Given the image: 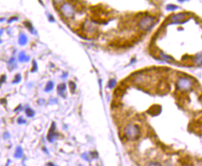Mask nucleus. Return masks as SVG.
Returning a JSON list of instances; mask_svg holds the SVG:
<instances>
[{"label":"nucleus","instance_id":"a211bd4d","mask_svg":"<svg viewBox=\"0 0 202 166\" xmlns=\"http://www.w3.org/2000/svg\"><path fill=\"white\" fill-rule=\"evenodd\" d=\"M37 69H38L37 63V62H36L35 60H33V62H32V68L31 69V72L32 73L36 72L37 70Z\"/></svg>","mask_w":202,"mask_h":166},{"label":"nucleus","instance_id":"412c9836","mask_svg":"<svg viewBox=\"0 0 202 166\" xmlns=\"http://www.w3.org/2000/svg\"><path fill=\"white\" fill-rule=\"evenodd\" d=\"M18 123L19 124H24V123H25V120L23 119L22 117H21L19 118L18 120Z\"/></svg>","mask_w":202,"mask_h":166},{"label":"nucleus","instance_id":"5701e85b","mask_svg":"<svg viewBox=\"0 0 202 166\" xmlns=\"http://www.w3.org/2000/svg\"><path fill=\"white\" fill-rule=\"evenodd\" d=\"M177 8V6H174V5H170L168 6V10H176V9Z\"/></svg>","mask_w":202,"mask_h":166},{"label":"nucleus","instance_id":"4be33fe9","mask_svg":"<svg viewBox=\"0 0 202 166\" xmlns=\"http://www.w3.org/2000/svg\"><path fill=\"white\" fill-rule=\"evenodd\" d=\"M18 19V18L17 17H12L9 19L8 22H9V23H11L12 21H17Z\"/></svg>","mask_w":202,"mask_h":166},{"label":"nucleus","instance_id":"1a4fd4ad","mask_svg":"<svg viewBox=\"0 0 202 166\" xmlns=\"http://www.w3.org/2000/svg\"><path fill=\"white\" fill-rule=\"evenodd\" d=\"M23 154V148L21 146H18L16 148L15 153H14V157L16 158H21Z\"/></svg>","mask_w":202,"mask_h":166},{"label":"nucleus","instance_id":"6e6552de","mask_svg":"<svg viewBox=\"0 0 202 166\" xmlns=\"http://www.w3.org/2000/svg\"><path fill=\"white\" fill-rule=\"evenodd\" d=\"M27 43V37L25 34L21 33L19 37V43L21 46H24L26 45Z\"/></svg>","mask_w":202,"mask_h":166},{"label":"nucleus","instance_id":"39448f33","mask_svg":"<svg viewBox=\"0 0 202 166\" xmlns=\"http://www.w3.org/2000/svg\"><path fill=\"white\" fill-rule=\"evenodd\" d=\"M55 129L56 125L55 122H53V123H51L50 128L49 130L48 134H47V139H48V141L50 143L53 142L55 140L56 138L58 137V134L56 133Z\"/></svg>","mask_w":202,"mask_h":166},{"label":"nucleus","instance_id":"a878e982","mask_svg":"<svg viewBox=\"0 0 202 166\" xmlns=\"http://www.w3.org/2000/svg\"><path fill=\"white\" fill-rule=\"evenodd\" d=\"M46 166H57V165H55L54 164L51 163H49L48 164H47Z\"/></svg>","mask_w":202,"mask_h":166},{"label":"nucleus","instance_id":"0eeeda50","mask_svg":"<svg viewBox=\"0 0 202 166\" xmlns=\"http://www.w3.org/2000/svg\"><path fill=\"white\" fill-rule=\"evenodd\" d=\"M66 89V86L64 83H62L58 86V93L60 95H61L62 97H65V91Z\"/></svg>","mask_w":202,"mask_h":166},{"label":"nucleus","instance_id":"f257e3e1","mask_svg":"<svg viewBox=\"0 0 202 166\" xmlns=\"http://www.w3.org/2000/svg\"><path fill=\"white\" fill-rule=\"evenodd\" d=\"M124 134L128 140H136L140 137V129L135 124H129L124 129Z\"/></svg>","mask_w":202,"mask_h":166},{"label":"nucleus","instance_id":"423d86ee","mask_svg":"<svg viewBox=\"0 0 202 166\" xmlns=\"http://www.w3.org/2000/svg\"><path fill=\"white\" fill-rule=\"evenodd\" d=\"M186 17V14H184V13H179V14L174 15L173 17H172L171 21L174 23H179V22L182 21Z\"/></svg>","mask_w":202,"mask_h":166},{"label":"nucleus","instance_id":"f8f14e48","mask_svg":"<svg viewBox=\"0 0 202 166\" xmlns=\"http://www.w3.org/2000/svg\"><path fill=\"white\" fill-rule=\"evenodd\" d=\"M24 25L26 27L30 32H31V33H34V27H33V25L32 24L30 23V22H28V21H26V22H24Z\"/></svg>","mask_w":202,"mask_h":166},{"label":"nucleus","instance_id":"bb28decb","mask_svg":"<svg viewBox=\"0 0 202 166\" xmlns=\"http://www.w3.org/2000/svg\"><path fill=\"white\" fill-rule=\"evenodd\" d=\"M14 58H11V60H10V64H11V63H13L14 62Z\"/></svg>","mask_w":202,"mask_h":166},{"label":"nucleus","instance_id":"4468645a","mask_svg":"<svg viewBox=\"0 0 202 166\" xmlns=\"http://www.w3.org/2000/svg\"><path fill=\"white\" fill-rule=\"evenodd\" d=\"M25 113L27 117H33L35 115V112L31 108H27L26 110H25Z\"/></svg>","mask_w":202,"mask_h":166},{"label":"nucleus","instance_id":"2eb2a0df","mask_svg":"<svg viewBox=\"0 0 202 166\" xmlns=\"http://www.w3.org/2000/svg\"><path fill=\"white\" fill-rule=\"evenodd\" d=\"M160 109H159V107H152L151 109H150V110L149 111V113H151V115H156V112L157 113V115L159 113V112H160Z\"/></svg>","mask_w":202,"mask_h":166},{"label":"nucleus","instance_id":"dca6fc26","mask_svg":"<svg viewBox=\"0 0 202 166\" xmlns=\"http://www.w3.org/2000/svg\"><path fill=\"white\" fill-rule=\"evenodd\" d=\"M21 81V76L20 74H17V75L14 77V80L12 81V83L13 84H18V83L20 82Z\"/></svg>","mask_w":202,"mask_h":166},{"label":"nucleus","instance_id":"f3484780","mask_svg":"<svg viewBox=\"0 0 202 166\" xmlns=\"http://www.w3.org/2000/svg\"><path fill=\"white\" fill-rule=\"evenodd\" d=\"M69 86H70V89L71 91V93H74V92L75 91L76 89V85L75 83L74 82H73V81H70L69 82Z\"/></svg>","mask_w":202,"mask_h":166},{"label":"nucleus","instance_id":"20e7f679","mask_svg":"<svg viewBox=\"0 0 202 166\" xmlns=\"http://www.w3.org/2000/svg\"><path fill=\"white\" fill-rule=\"evenodd\" d=\"M192 86V82L186 78H180L178 81V87L179 89L186 91L189 89Z\"/></svg>","mask_w":202,"mask_h":166},{"label":"nucleus","instance_id":"cd10ccee","mask_svg":"<svg viewBox=\"0 0 202 166\" xmlns=\"http://www.w3.org/2000/svg\"><path fill=\"white\" fill-rule=\"evenodd\" d=\"M184 166H193L192 165H190V164H187V165H185Z\"/></svg>","mask_w":202,"mask_h":166},{"label":"nucleus","instance_id":"393cba45","mask_svg":"<svg viewBox=\"0 0 202 166\" xmlns=\"http://www.w3.org/2000/svg\"><path fill=\"white\" fill-rule=\"evenodd\" d=\"M49 21H50V22H54V21H55V19H54V18H53V17L52 16H51V15L49 16Z\"/></svg>","mask_w":202,"mask_h":166},{"label":"nucleus","instance_id":"9b49d317","mask_svg":"<svg viewBox=\"0 0 202 166\" xmlns=\"http://www.w3.org/2000/svg\"><path fill=\"white\" fill-rule=\"evenodd\" d=\"M53 87H54L53 82L52 81H49L48 82H47V84L45 86V91L48 93V92H50V91H51L53 89Z\"/></svg>","mask_w":202,"mask_h":166},{"label":"nucleus","instance_id":"b1692460","mask_svg":"<svg viewBox=\"0 0 202 166\" xmlns=\"http://www.w3.org/2000/svg\"><path fill=\"white\" fill-rule=\"evenodd\" d=\"M6 75L1 76V84H2V83H3V82H5L6 81Z\"/></svg>","mask_w":202,"mask_h":166},{"label":"nucleus","instance_id":"f03ea898","mask_svg":"<svg viewBox=\"0 0 202 166\" xmlns=\"http://www.w3.org/2000/svg\"><path fill=\"white\" fill-rule=\"evenodd\" d=\"M154 19L153 17L147 16L141 19L138 23L139 27L143 30H148L151 29L154 24Z\"/></svg>","mask_w":202,"mask_h":166},{"label":"nucleus","instance_id":"aec40b11","mask_svg":"<svg viewBox=\"0 0 202 166\" xmlns=\"http://www.w3.org/2000/svg\"><path fill=\"white\" fill-rule=\"evenodd\" d=\"M148 166H162V165L157 162H150Z\"/></svg>","mask_w":202,"mask_h":166},{"label":"nucleus","instance_id":"ddd939ff","mask_svg":"<svg viewBox=\"0 0 202 166\" xmlns=\"http://www.w3.org/2000/svg\"><path fill=\"white\" fill-rule=\"evenodd\" d=\"M195 62L198 64H202V53L198 54L195 56Z\"/></svg>","mask_w":202,"mask_h":166},{"label":"nucleus","instance_id":"7ed1b4c3","mask_svg":"<svg viewBox=\"0 0 202 166\" xmlns=\"http://www.w3.org/2000/svg\"><path fill=\"white\" fill-rule=\"evenodd\" d=\"M60 11L66 18H70L74 16V8L69 3H64L60 8Z\"/></svg>","mask_w":202,"mask_h":166},{"label":"nucleus","instance_id":"9d476101","mask_svg":"<svg viewBox=\"0 0 202 166\" xmlns=\"http://www.w3.org/2000/svg\"><path fill=\"white\" fill-rule=\"evenodd\" d=\"M30 60V58L28 56L25 55L24 51L21 52V54H19V60L21 62H27Z\"/></svg>","mask_w":202,"mask_h":166},{"label":"nucleus","instance_id":"6ab92c4d","mask_svg":"<svg viewBox=\"0 0 202 166\" xmlns=\"http://www.w3.org/2000/svg\"><path fill=\"white\" fill-rule=\"evenodd\" d=\"M115 84H116V81L115 80L112 79L109 82L108 87H109V88H113V87L115 86Z\"/></svg>","mask_w":202,"mask_h":166}]
</instances>
